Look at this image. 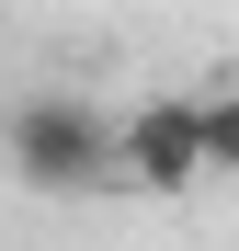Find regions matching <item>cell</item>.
Returning a JSON list of instances; mask_svg holds the SVG:
<instances>
[{
  "label": "cell",
  "instance_id": "obj_2",
  "mask_svg": "<svg viewBox=\"0 0 239 251\" xmlns=\"http://www.w3.org/2000/svg\"><path fill=\"white\" fill-rule=\"evenodd\" d=\"M114 183H148V194L205 183V92H194V103H137V114H114Z\"/></svg>",
  "mask_w": 239,
  "mask_h": 251
},
{
  "label": "cell",
  "instance_id": "obj_1",
  "mask_svg": "<svg viewBox=\"0 0 239 251\" xmlns=\"http://www.w3.org/2000/svg\"><path fill=\"white\" fill-rule=\"evenodd\" d=\"M12 172H23L34 194H91V183H114V114L68 103V92L23 103V114H12Z\"/></svg>",
  "mask_w": 239,
  "mask_h": 251
},
{
  "label": "cell",
  "instance_id": "obj_3",
  "mask_svg": "<svg viewBox=\"0 0 239 251\" xmlns=\"http://www.w3.org/2000/svg\"><path fill=\"white\" fill-rule=\"evenodd\" d=\"M228 160H239V103L205 92V172H228Z\"/></svg>",
  "mask_w": 239,
  "mask_h": 251
}]
</instances>
